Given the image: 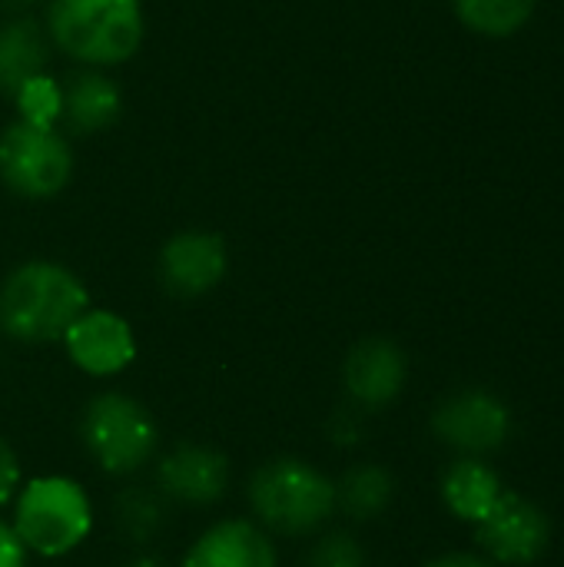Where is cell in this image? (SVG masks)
Wrapping results in <instances>:
<instances>
[{
	"label": "cell",
	"instance_id": "obj_1",
	"mask_svg": "<svg viewBox=\"0 0 564 567\" xmlns=\"http://www.w3.org/2000/svg\"><path fill=\"white\" fill-rule=\"evenodd\" d=\"M86 309V286L66 266L47 259L17 266L0 289V329L27 346L63 339Z\"/></svg>",
	"mask_w": 564,
	"mask_h": 567
},
{
	"label": "cell",
	"instance_id": "obj_2",
	"mask_svg": "<svg viewBox=\"0 0 564 567\" xmlns=\"http://www.w3.org/2000/svg\"><path fill=\"white\" fill-rule=\"evenodd\" d=\"M253 522L273 535H319L336 515V482L306 458H273L249 475L246 485Z\"/></svg>",
	"mask_w": 564,
	"mask_h": 567
},
{
	"label": "cell",
	"instance_id": "obj_3",
	"mask_svg": "<svg viewBox=\"0 0 564 567\" xmlns=\"http://www.w3.org/2000/svg\"><path fill=\"white\" fill-rule=\"evenodd\" d=\"M10 525L27 555L63 558L86 542L93 528V505L80 482L66 475H40L20 485Z\"/></svg>",
	"mask_w": 564,
	"mask_h": 567
},
{
	"label": "cell",
	"instance_id": "obj_4",
	"mask_svg": "<svg viewBox=\"0 0 564 567\" xmlns=\"http://www.w3.org/2000/svg\"><path fill=\"white\" fill-rule=\"evenodd\" d=\"M47 23L63 53L93 66L123 63L143 43L140 0H50Z\"/></svg>",
	"mask_w": 564,
	"mask_h": 567
},
{
	"label": "cell",
	"instance_id": "obj_5",
	"mask_svg": "<svg viewBox=\"0 0 564 567\" xmlns=\"http://www.w3.org/2000/svg\"><path fill=\"white\" fill-rule=\"evenodd\" d=\"M160 422L153 412L123 392H100L80 415V442L90 462L113 475L130 478L160 455Z\"/></svg>",
	"mask_w": 564,
	"mask_h": 567
},
{
	"label": "cell",
	"instance_id": "obj_6",
	"mask_svg": "<svg viewBox=\"0 0 564 567\" xmlns=\"http://www.w3.org/2000/svg\"><path fill=\"white\" fill-rule=\"evenodd\" d=\"M73 173V153L57 126L17 120L0 133V179L27 199L57 196Z\"/></svg>",
	"mask_w": 564,
	"mask_h": 567
},
{
	"label": "cell",
	"instance_id": "obj_7",
	"mask_svg": "<svg viewBox=\"0 0 564 567\" xmlns=\"http://www.w3.org/2000/svg\"><path fill=\"white\" fill-rule=\"evenodd\" d=\"M229 458L203 442H180L153 458V485L170 505L209 508L229 492Z\"/></svg>",
	"mask_w": 564,
	"mask_h": 567
},
{
	"label": "cell",
	"instance_id": "obj_8",
	"mask_svg": "<svg viewBox=\"0 0 564 567\" xmlns=\"http://www.w3.org/2000/svg\"><path fill=\"white\" fill-rule=\"evenodd\" d=\"M432 432L442 445L479 458L505 445L512 432V412L502 399L482 389H465L442 399L432 412Z\"/></svg>",
	"mask_w": 564,
	"mask_h": 567
},
{
	"label": "cell",
	"instance_id": "obj_9",
	"mask_svg": "<svg viewBox=\"0 0 564 567\" xmlns=\"http://www.w3.org/2000/svg\"><path fill=\"white\" fill-rule=\"evenodd\" d=\"M475 538L499 565H532L548 551L552 522L539 505L505 492L502 502L475 525Z\"/></svg>",
	"mask_w": 564,
	"mask_h": 567
},
{
	"label": "cell",
	"instance_id": "obj_10",
	"mask_svg": "<svg viewBox=\"0 0 564 567\" xmlns=\"http://www.w3.org/2000/svg\"><path fill=\"white\" fill-rule=\"evenodd\" d=\"M409 379L406 352L382 336L362 339L349 349L342 362V389L349 402L362 412H379L392 405Z\"/></svg>",
	"mask_w": 564,
	"mask_h": 567
},
{
	"label": "cell",
	"instance_id": "obj_11",
	"mask_svg": "<svg viewBox=\"0 0 564 567\" xmlns=\"http://www.w3.org/2000/svg\"><path fill=\"white\" fill-rule=\"evenodd\" d=\"M63 346L70 362L93 379L120 375L136 359V336L130 322L110 309L80 312L76 322L63 332Z\"/></svg>",
	"mask_w": 564,
	"mask_h": 567
},
{
	"label": "cell",
	"instance_id": "obj_12",
	"mask_svg": "<svg viewBox=\"0 0 564 567\" xmlns=\"http://www.w3.org/2000/svg\"><path fill=\"white\" fill-rule=\"evenodd\" d=\"M229 252L223 236L206 229L176 233L160 252V282L180 299H199L226 276Z\"/></svg>",
	"mask_w": 564,
	"mask_h": 567
},
{
	"label": "cell",
	"instance_id": "obj_13",
	"mask_svg": "<svg viewBox=\"0 0 564 567\" xmlns=\"http://www.w3.org/2000/svg\"><path fill=\"white\" fill-rule=\"evenodd\" d=\"M180 567H279L269 532L249 518L209 525L183 555Z\"/></svg>",
	"mask_w": 564,
	"mask_h": 567
},
{
	"label": "cell",
	"instance_id": "obj_14",
	"mask_svg": "<svg viewBox=\"0 0 564 567\" xmlns=\"http://www.w3.org/2000/svg\"><path fill=\"white\" fill-rule=\"evenodd\" d=\"M120 110H123L120 86L103 73H73L60 86V120L80 136L113 126Z\"/></svg>",
	"mask_w": 564,
	"mask_h": 567
},
{
	"label": "cell",
	"instance_id": "obj_15",
	"mask_svg": "<svg viewBox=\"0 0 564 567\" xmlns=\"http://www.w3.org/2000/svg\"><path fill=\"white\" fill-rule=\"evenodd\" d=\"M505 482L495 475V468H489L482 458H459L449 465V472L442 475V502L449 505V512L462 522L479 525L505 495Z\"/></svg>",
	"mask_w": 564,
	"mask_h": 567
},
{
	"label": "cell",
	"instance_id": "obj_16",
	"mask_svg": "<svg viewBox=\"0 0 564 567\" xmlns=\"http://www.w3.org/2000/svg\"><path fill=\"white\" fill-rule=\"evenodd\" d=\"M47 70V37L30 17L0 27V93L17 96L23 83Z\"/></svg>",
	"mask_w": 564,
	"mask_h": 567
},
{
	"label": "cell",
	"instance_id": "obj_17",
	"mask_svg": "<svg viewBox=\"0 0 564 567\" xmlns=\"http://www.w3.org/2000/svg\"><path fill=\"white\" fill-rule=\"evenodd\" d=\"M396 498V478L389 468L376 462H359L346 468V475L336 482V512H342L349 522H376L386 515V508Z\"/></svg>",
	"mask_w": 564,
	"mask_h": 567
},
{
	"label": "cell",
	"instance_id": "obj_18",
	"mask_svg": "<svg viewBox=\"0 0 564 567\" xmlns=\"http://www.w3.org/2000/svg\"><path fill=\"white\" fill-rule=\"evenodd\" d=\"M170 508L156 485H126L113 498V525L133 548H150L166 532Z\"/></svg>",
	"mask_w": 564,
	"mask_h": 567
},
{
	"label": "cell",
	"instance_id": "obj_19",
	"mask_svg": "<svg viewBox=\"0 0 564 567\" xmlns=\"http://www.w3.org/2000/svg\"><path fill=\"white\" fill-rule=\"evenodd\" d=\"M455 13L482 37H512L532 20L535 0H455Z\"/></svg>",
	"mask_w": 564,
	"mask_h": 567
},
{
	"label": "cell",
	"instance_id": "obj_20",
	"mask_svg": "<svg viewBox=\"0 0 564 567\" xmlns=\"http://www.w3.org/2000/svg\"><path fill=\"white\" fill-rule=\"evenodd\" d=\"M302 567H366V548L352 532H319Z\"/></svg>",
	"mask_w": 564,
	"mask_h": 567
},
{
	"label": "cell",
	"instance_id": "obj_21",
	"mask_svg": "<svg viewBox=\"0 0 564 567\" xmlns=\"http://www.w3.org/2000/svg\"><path fill=\"white\" fill-rule=\"evenodd\" d=\"M13 100L20 106V120H27V123L53 126L60 120V86L47 73H40L30 83H23Z\"/></svg>",
	"mask_w": 564,
	"mask_h": 567
},
{
	"label": "cell",
	"instance_id": "obj_22",
	"mask_svg": "<svg viewBox=\"0 0 564 567\" xmlns=\"http://www.w3.org/2000/svg\"><path fill=\"white\" fill-rule=\"evenodd\" d=\"M362 415H366V412L356 409L352 402L342 405V409H336V412L326 419V435H329V442H332L336 449H356V445L362 442V435H366V419H362Z\"/></svg>",
	"mask_w": 564,
	"mask_h": 567
},
{
	"label": "cell",
	"instance_id": "obj_23",
	"mask_svg": "<svg viewBox=\"0 0 564 567\" xmlns=\"http://www.w3.org/2000/svg\"><path fill=\"white\" fill-rule=\"evenodd\" d=\"M20 492V458L13 445L0 435V508H7Z\"/></svg>",
	"mask_w": 564,
	"mask_h": 567
},
{
	"label": "cell",
	"instance_id": "obj_24",
	"mask_svg": "<svg viewBox=\"0 0 564 567\" xmlns=\"http://www.w3.org/2000/svg\"><path fill=\"white\" fill-rule=\"evenodd\" d=\"M0 567H27V548L20 545L10 522L0 518Z\"/></svg>",
	"mask_w": 564,
	"mask_h": 567
},
{
	"label": "cell",
	"instance_id": "obj_25",
	"mask_svg": "<svg viewBox=\"0 0 564 567\" xmlns=\"http://www.w3.org/2000/svg\"><path fill=\"white\" fill-rule=\"evenodd\" d=\"M425 567H492L489 561L475 558V555H442L435 561H429Z\"/></svg>",
	"mask_w": 564,
	"mask_h": 567
},
{
	"label": "cell",
	"instance_id": "obj_26",
	"mask_svg": "<svg viewBox=\"0 0 564 567\" xmlns=\"http://www.w3.org/2000/svg\"><path fill=\"white\" fill-rule=\"evenodd\" d=\"M123 567H173V565H166V561H163V558H156V555L140 551V555H133V558H130Z\"/></svg>",
	"mask_w": 564,
	"mask_h": 567
},
{
	"label": "cell",
	"instance_id": "obj_27",
	"mask_svg": "<svg viewBox=\"0 0 564 567\" xmlns=\"http://www.w3.org/2000/svg\"><path fill=\"white\" fill-rule=\"evenodd\" d=\"M33 0H0V13H20V10H27Z\"/></svg>",
	"mask_w": 564,
	"mask_h": 567
}]
</instances>
